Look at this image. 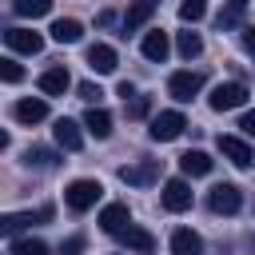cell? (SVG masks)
<instances>
[{"label": "cell", "mask_w": 255, "mask_h": 255, "mask_svg": "<svg viewBox=\"0 0 255 255\" xmlns=\"http://www.w3.org/2000/svg\"><path fill=\"white\" fill-rule=\"evenodd\" d=\"M243 48H247V56L255 60V28H243Z\"/></svg>", "instance_id": "obj_33"}, {"label": "cell", "mask_w": 255, "mask_h": 255, "mask_svg": "<svg viewBox=\"0 0 255 255\" xmlns=\"http://www.w3.org/2000/svg\"><path fill=\"white\" fill-rule=\"evenodd\" d=\"M0 76H4V84H16V80H24V68L16 60H0Z\"/></svg>", "instance_id": "obj_29"}, {"label": "cell", "mask_w": 255, "mask_h": 255, "mask_svg": "<svg viewBox=\"0 0 255 255\" xmlns=\"http://www.w3.org/2000/svg\"><path fill=\"white\" fill-rule=\"evenodd\" d=\"M84 128H88L96 139H108V135H112V116H108L104 108H88V112H84Z\"/></svg>", "instance_id": "obj_20"}, {"label": "cell", "mask_w": 255, "mask_h": 255, "mask_svg": "<svg viewBox=\"0 0 255 255\" xmlns=\"http://www.w3.org/2000/svg\"><path fill=\"white\" fill-rule=\"evenodd\" d=\"M199 251H203V239H199L191 227L171 231V255H199Z\"/></svg>", "instance_id": "obj_18"}, {"label": "cell", "mask_w": 255, "mask_h": 255, "mask_svg": "<svg viewBox=\"0 0 255 255\" xmlns=\"http://www.w3.org/2000/svg\"><path fill=\"white\" fill-rule=\"evenodd\" d=\"M4 44H8L12 52H28V56H36V52L44 48V36L32 32V28H8V32H4Z\"/></svg>", "instance_id": "obj_7"}, {"label": "cell", "mask_w": 255, "mask_h": 255, "mask_svg": "<svg viewBox=\"0 0 255 255\" xmlns=\"http://www.w3.org/2000/svg\"><path fill=\"white\" fill-rule=\"evenodd\" d=\"M251 251H255V235H251Z\"/></svg>", "instance_id": "obj_36"}, {"label": "cell", "mask_w": 255, "mask_h": 255, "mask_svg": "<svg viewBox=\"0 0 255 255\" xmlns=\"http://www.w3.org/2000/svg\"><path fill=\"white\" fill-rule=\"evenodd\" d=\"M207 207H211L215 215H235V211L243 207V191H239L235 183H215V187L207 191Z\"/></svg>", "instance_id": "obj_2"}, {"label": "cell", "mask_w": 255, "mask_h": 255, "mask_svg": "<svg viewBox=\"0 0 255 255\" xmlns=\"http://www.w3.org/2000/svg\"><path fill=\"white\" fill-rule=\"evenodd\" d=\"M56 0H12V12L24 16V20H36V16H48Z\"/></svg>", "instance_id": "obj_23"}, {"label": "cell", "mask_w": 255, "mask_h": 255, "mask_svg": "<svg viewBox=\"0 0 255 255\" xmlns=\"http://www.w3.org/2000/svg\"><path fill=\"white\" fill-rule=\"evenodd\" d=\"M227 4H231L235 12H239V8H247V0H227Z\"/></svg>", "instance_id": "obj_35"}, {"label": "cell", "mask_w": 255, "mask_h": 255, "mask_svg": "<svg viewBox=\"0 0 255 255\" xmlns=\"http://www.w3.org/2000/svg\"><path fill=\"white\" fill-rule=\"evenodd\" d=\"M68 88H72V76H68L64 68H48V72L40 76V92H44V96H64Z\"/></svg>", "instance_id": "obj_19"}, {"label": "cell", "mask_w": 255, "mask_h": 255, "mask_svg": "<svg viewBox=\"0 0 255 255\" xmlns=\"http://www.w3.org/2000/svg\"><path fill=\"white\" fill-rule=\"evenodd\" d=\"M120 243H124L128 251H135V255H151V251H155V235L143 231V227H128V231L120 235Z\"/></svg>", "instance_id": "obj_16"}, {"label": "cell", "mask_w": 255, "mask_h": 255, "mask_svg": "<svg viewBox=\"0 0 255 255\" xmlns=\"http://www.w3.org/2000/svg\"><path fill=\"white\" fill-rule=\"evenodd\" d=\"M116 92H120V96H124V104H128V100H135V88H131V84H128V80H124V84H120V88H116Z\"/></svg>", "instance_id": "obj_34"}, {"label": "cell", "mask_w": 255, "mask_h": 255, "mask_svg": "<svg viewBox=\"0 0 255 255\" xmlns=\"http://www.w3.org/2000/svg\"><path fill=\"white\" fill-rule=\"evenodd\" d=\"M100 227L108 231V235H124L128 227H131V211H128V203H108L104 211H100Z\"/></svg>", "instance_id": "obj_6"}, {"label": "cell", "mask_w": 255, "mask_h": 255, "mask_svg": "<svg viewBox=\"0 0 255 255\" xmlns=\"http://www.w3.org/2000/svg\"><path fill=\"white\" fill-rule=\"evenodd\" d=\"M48 219H52V207H36V211H20V215H4L0 219V231L4 235H16V231H24L32 223H48Z\"/></svg>", "instance_id": "obj_9"}, {"label": "cell", "mask_w": 255, "mask_h": 255, "mask_svg": "<svg viewBox=\"0 0 255 255\" xmlns=\"http://www.w3.org/2000/svg\"><path fill=\"white\" fill-rule=\"evenodd\" d=\"M203 16H207V0H183V4H179V20L195 24V20H203Z\"/></svg>", "instance_id": "obj_26"}, {"label": "cell", "mask_w": 255, "mask_h": 255, "mask_svg": "<svg viewBox=\"0 0 255 255\" xmlns=\"http://www.w3.org/2000/svg\"><path fill=\"white\" fill-rule=\"evenodd\" d=\"M120 179L131 183V187H147L159 179V159H143V163H131V167H120Z\"/></svg>", "instance_id": "obj_8"}, {"label": "cell", "mask_w": 255, "mask_h": 255, "mask_svg": "<svg viewBox=\"0 0 255 255\" xmlns=\"http://www.w3.org/2000/svg\"><path fill=\"white\" fill-rule=\"evenodd\" d=\"M183 128H187V120H183V112H159L155 120H151V139H159V143H167V139H175V135H183Z\"/></svg>", "instance_id": "obj_4"}, {"label": "cell", "mask_w": 255, "mask_h": 255, "mask_svg": "<svg viewBox=\"0 0 255 255\" xmlns=\"http://www.w3.org/2000/svg\"><path fill=\"white\" fill-rule=\"evenodd\" d=\"M179 171L183 175H207L211 171V155L207 151H183L179 155Z\"/></svg>", "instance_id": "obj_21"}, {"label": "cell", "mask_w": 255, "mask_h": 255, "mask_svg": "<svg viewBox=\"0 0 255 255\" xmlns=\"http://www.w3.org/2000/svg\"><path fill=\"white\" fill-rule=\"evenodd\" d=\"M104 195V187L96 183V179H76V183H68V191H64V203L72 207V211H88V207H96V199Z\"/></svg>", "instance_id": "obj_1"}, {"label": "cell", "mask_w": 255, "mask_h": 255, "mask_svg": "<svg viewBox=\"0 0 255 255\" xmlns=\"http://www.w3.org/2000/svg\"><path fill=\"white\" fill-rule=\"evenodd\" d=\"M139 52H143L151 64H163V60H167V52H171V40H167V32H163V28H151V32L143 36Z\"/></svg>", "instance_id": "obj_11"}, {"label": "cell", "mask_w": 255, "mask_h": 255, "mask_svg": "<svg viewBox=\"0 0 255 255\" xmlns=\"http://www.w3.org/2000/svg\"><path fill=\"white\" fill-rule=\"evenodd\" d=\"M124 112H128V120H143V116L151 112V100H147V96H135V100L124 104Z\"/></svg>", "instance_id": "obj_28"}, {"label": "cell", "mask_w": 255, "mask_h": 255, "mask_svg": "<svg viewBox=\"0 0 255 255\" xmlns=\"http://www.w3.org/2000/svg\"><path fill=\"white\" fill-rule=\"evenodd\" d=\"M175 48H179V56H183V60H195V56L203 52V40H199V32H179Z\"/></svg>", "instance_id": "obj_24"}, {"label": "cell", "mask_w": 255, "mask_h": 255, "mask_svg": "<svg viewBox=\"0 0 255 255\" xmlns=\"http://www.w3.org/2000/svg\"><path fill=\"white\" fill-rule=\"evenodd\" d=\"M199 88H203V72H175V76L167 80V92H171L179 104L195 100V96H199Z\"/></svg>", "instance_id": "obj_5"}, {"label": "cell", "mask_w": 255, "mask_h": 255, "mask_svg": "<svg viewBox=\"0 0 255 255\" xmlns=\"http://www.w3.org/2000/svg\"><path fill=\"white\" fill-rule=\"evenodd\" d=\"M24 163H28V167H56L60 159H56V151H48V147H28V151H24Z\"/></svg>", "instance_id": "obj_25"}, {"label": "cell", "mask_w": 255, "mask_h": 255, "mask_svg": "<svg viewBox=\"0 0 255 255\" xmlns=\"http://www.w3.org/2000/svg\"><path fill=\"white\" fill-rule=\"evenodd\" d=\"M219 151L235 163V167H251L255 163V155H251V147L239 139V135H219Z\"/></svg>", "instance_id": "obj_14"}, {"label": "cell", "mask_w": 255, "mask_h": 255, "mask_svg": "<svg viewBox=\"0 0 255 255\" xmlns=\"http://www.w3.org/2000/svg\"><path fill=\"white\" fill-rule=\"evenodd\" d=\"M239 128H243L247 135H255V112H243V116H239Z\"/></svg>", "instance_id": "obj_32"}, {"label": "cell", "mask_w": 255, "mask_h": 255, "mask_svg": "<svg viewBox=\"0 0 255 255\" xmlns=\"http://www.w3.org/2000/svg\"><path fill=\"white\" fill-rule=\"evenodd\" d=\"M12 255H48L44 239H12Z\"/></svg>", "instance_id": "obj_27"}, {"label": "cell", "mask_w": 255, "mask_h": 255, "mask_svg": "<svg viewBox=\"0 0 255 255\" xmlns=\"http://www.w3.org/2000/svg\"><path fill=\"white\" fill-rule=\"evenodd\" d=\"M155 8H159V0H131L128 12H124V36H128V32H139V28L155 16Z\"/></svg>", "instance_id": "obj_10"}, {"label": "cell", "mask_w": 255, "mask_h": 255, "mask_svg": "<svg viewBox=\"0 0 255 255\" xmlns=\"http://www.w3.org/2000/svg\"><path fill=\"white\" fill-rule=\"evenodd\" d=\"M12 116L20 124H40V120H48V104L44 100H16L12 104Z\"/></svg>", "instance_id": "obj_17"}, {"label": "cell", "mask_w": 255, "mask_h": 255, "mask_svg": "<svg viewBox=\"0 0 255 255\" xmlns=\"http://www.w3.org/2000/svg\"><path fill=\"white\" fill-rule=\"evenodd\" d=\"M80 36H84V24H80V20H72V16L52 24V40H56V44H76Z\"/></svg>", "instance_id": "obj_22"}, {"label": "cell", "mask_w": 255, "mask_h": 255, "mask_svg": "<svg viewBox=\"0 0 255 255\" xmlns=\"http://www.w3.org/2000/svg\"><path fill=\"white\" fill-rule=\"evenodd\" d=\"M247 84H239V80H231V84H219L211 96H207V104L215 108V112H231V108H243L247 104Z\"/></svg>", "instance_id": "obj_3"}, {"label": "cell", "mask_w": 255, "mask_h": 255, "mask_svg": "<svg viewBox=\"0 0 255 255\" xmlns=\"http://www.w3.org/2000/svg\"><path fill=\"white\" fill-rule=\"evenodd\" d=\"M80 251H84V235H72L60 243V255H80Z\"/></svg>", "instance_id": "obj_30"}, {"label": "cell", "mask_w": 255, "mask_h": 255, "mask_svg": "<svg viewBox=\"0 0 255 255\" xmlns=\"http://www.w3.org/2000/svg\"><path fill=\"white\" fill-rule=\"evenodd\" d=\"M80 96H84V100H88V104H92V108H96V100H100V96H104V92H100V88H96V84H80Z\"/></svg>", "instance_id": "obj_31"}, {"label": "cell", "mask_w": 255, "mask_h": 255, "mask_svg": "<svg viewBox=\"0 0 255 255\" xmlns=\"http://www.w3.org/2000/svg\"><path fill=\"white\" fill-rule=\"evenodd\" d=\"M116 64H120V60H116V48H112V44H92V48H88V68H92V72L108 76V72H116Z\"/></svg>", "instance_id": "obj_15"}, {"label": "cell", "mask_w": 255, "mask_h": 255, "mask_svg": "<svg viewBox=\"0 0 255 255\" xmlns=\"http://www.w3.org/2000/svg\"><path fill=\"white\" fill-rule=\"evenodd\" d=\"M163 207H167V211H187V207H191V187H187V179H167V183H163Z\"/></svg>", "instance_id": "obj_13"}, {"label": "cell", "mask_w": 255, "mask_h": 255, "mask_svg": "<svg viewBox=\"0 0 255 255\" xmlns=\"http://www.w3.org/2000/svg\"><path fill=\"white\" fill-rule=\"evenodd\" d=\"M52 135H56V143H60L64 151H80V143H84V131H80V124H76V120H68V116H60V120H56Z\"/></svg>", "instance_id": "obj_12"}]
</instances>
